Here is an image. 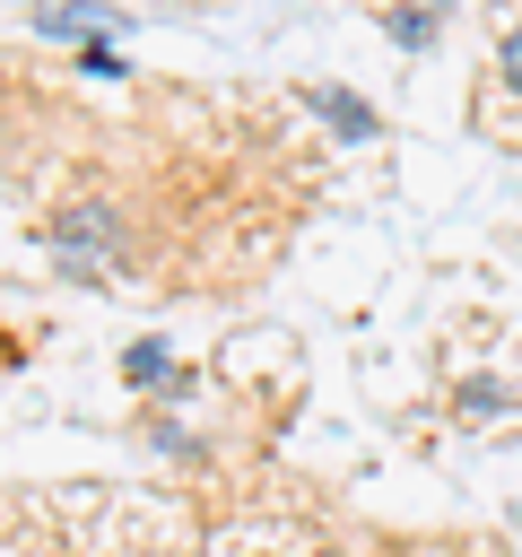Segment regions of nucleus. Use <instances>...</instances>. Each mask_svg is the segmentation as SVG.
<instances>
[{"label":"nucleus","mask_w":522,"mask_h":557,"mask_svg":"<svg viewBox=\"0 0 522 557\" xmlns=\"http://www.w3.org/2000/svg\"><path fill=\"white\" fill-rule=\"evenodd\" d=\"M44 244H52V261H61L70 278H96V270L122 252V209H113V200H61L52 226H44Z\"/></svg>","instance_id":"nucleus-1"},{"label":"nucleus","mask_w":522,"mask_h":557,"mask_svg":"<svg viewBox=\"0 0 522 557\" xmlns=\"http://www.w3.org/2000/svg\"><path fill=\"white\" fill-rule=\"evenodd\" d=\"M122 383H130V392H157V400H183V392H191V366H174L165 339H130V348H122Z\"/></svg>","instance_id":"nucleus-2"},{"label":"nucleus","mask_w":522,"mask_h":557,"mask_svg":"<svg viewBox=\"0 0 522 557\" xmlns=\"http://www.w3.org/2000/svg\"><path fill=\"white\" fill-rule=\"evenodd\" d=\"M26 17H35L44 35H122V26H130L122 9H96V0H35Z\"/></svg>","instance_id":"nucleus-3"},{"label":"nucleus","mask_w":522,"mask_h":557,"mask_svg":"<svg viewBox=\"0 0 522 557\" xmlns=\"http://www.w3.org/2000/svg\"><path fill=\"white\" fill-rule=\"evenodd\" d=\"M304 104H313L339 139H383V113H374L365 96H348V87H304Z\"/></svg>","instance_id":"nucleus-4"},{"label":"nucleus","mask_w":522,"mask_h":557,"mask_svg":"<svg viewBox=\"0 0 522 557\" xmlns=\"http://www.w3.org/2000/svg\"><path fill=\"white\" fill-rule=\"evenodd\" d=\"M452 418H461L470 435H478V426H505V418H513V392H505V383H461V392H452Z\"/></svg>","instance_id":"nucleus-5"},{"label":"nucleus","mask_w":522,"mask_h":557,"mask_svg":"<svg viewBox=\"0 0 522 557\" xmlns=\"http://www.w3.org/2000/svg\"><path fill=\"white\" fill-rule=\"evenodd\" d=\"M435 26H444V9H426V0H418V9H409V0H391V9H383V35H391V44H409V52H426V44H435Z\"/></svg>","instance_id":"nucleus-6"},{"label":"nucleus","mask_w":522,"mask_h":557,"mask_svg":"<svg viewBox=\"0 0 522 557\" xmlns=\"http://www.w3.org/2000/svg\"><path fill=\"white\" fill-rule=\"evenodd\" d=\"M496 87H505V96H522V17L496 35Z\"/></svg>","instance_id":"nucleus-7"},{"label":"nucleus","mask_w":522,"mask_h":557,"mask_svg":"<svg viewBox=\"0 0 522 557\" xmlns=\"http://www.w3.org/2000/svg\"><path fill=\"white\" fill-rule=\"evenodd\" d=\"M70 70H87V78H122V52H113V44H78Z\"/></svg>","instance_id":"nucleus-8"},{"label":"nucleus","mask_w":522,"mask_h":557,"mask_svg":"<svg viewBox=\"0 0 522 557\" xmlns=\"http://www.w3.org/2000/svg\"><path fill=\"white\" fill-rule=\"evenodd\" d=\"M148 444H157V453H174V461H183V453H191V426H174V418H148Z\"/></svg>","instance_id":"nucleus-9"},{"label":"nucleus","mask_w":522,"mask_h":557,"mask_svg":"<svg viewBox=\"0 0 522 557\" xmlns=\"http://www.w3.org/2000/svg\"><path fill=\"white\" fill-rule=\"evenodd\" d=\"M383 9H391V0H383Z\"/></svg>","instance_id":"nucleus-10"},{"label":"nucleus","mask_w":522,"mask_h":557,"mask_svg":"<svg viewBox=\"0 0 522 557\" xmlns=\"http://www.w3.org/2000/svg\"><path fill=\"white\" fill-rule=\"evenodd\" d=\"M261 557H270V548H261Z\"/></svg>","instance_id":"nucleus-11"}]
</instances>
